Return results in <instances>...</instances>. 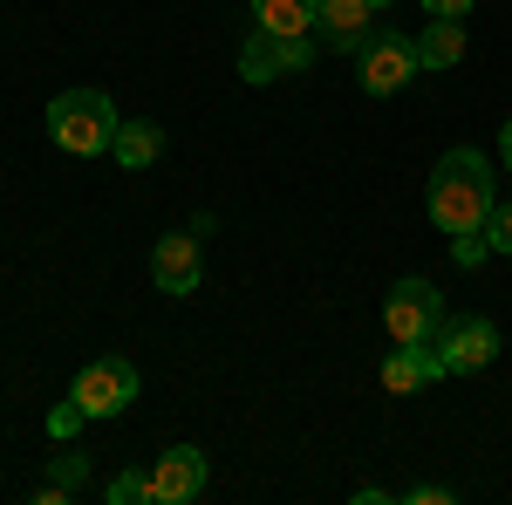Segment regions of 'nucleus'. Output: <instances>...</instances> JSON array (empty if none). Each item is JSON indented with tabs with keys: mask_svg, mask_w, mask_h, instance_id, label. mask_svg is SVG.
I'll list each match as a JSON object with an SVG mask.
<instances>
[{
	"mask_svg": "<svg viewBox=\"0 0 512 505\" xmlns=\"http://www.w3.org/2000/svg\"><path fill=\"white\" fill-rule=\"evenodd\" d=\"M499 157H506V164H512V123H506V130H499Z\"/></svg>",
	"mask_w": 512,
	"mask_h": 505,
	"instance_id": "nucleus-21",
	"label": "nucleus"
},
{
	"mask_svg": "<svg viewBox=\"0 0 512 505\" xmlns=\"http://www.w3.org/2000/svg\"><path fill=\"white\" fill-rule=\"evenodd\" d=\"M151 499V471H123V478H110V505H144Z\"/></svg>",
	"mask_w": 512,
	"mask_h": 505,
	"instance_id": "nucleus-17",
	"label": "nucleus"
},
{
	"mask_svg": "<svg viewBox=\"0 0 512 505\" xmlns=\"http://www.w3.org/2000/svg\"><path fill=\"white\" fill-rule=\"evenodd\" d=\"M110 157H117L123 171H144V164H158V157H164V123H151V117L123 123L117 144H110Z\"/></svg>",
	"mask_w": 512,
	"mask_h": 505,
	"instance_id": "nucleus-12",
	"label": "nucleus"
},
{
	"mask_svg": "<svg viewBox=\"0 0 512 505\" xmlns=\"http://www.w3.org/2000/svg\"><path fill=\"white\" fill-rule=\"evenodd\" d=\"M492 198H499V185H492V164L478 151H444L431 171V219L437 233L451 239H485V219H492Z\"/></svg>",
	"mask_w": 512,
	"mask_h": 505,
	"instance_id": "nucleus-1",
	"label": "nucleus"
},
{
	"mask_svg": "<svg viewBox=\"0 0 512 505\" xmlns=\"http://www.w3.org/2000/svg\"><path fill=\"white\" fill-rule=\"evenodd\" d=\"M198 492H205V451L171 444L158 465H151V505H192Z\"/></svg>",
	"mask_w": 512,
	"mask_h": 505,
	"instance_id": "nucleus-8",
	"label": "nucleus"
},
{
	"mask_svg": "<svg viewBox=\"0 0 512 505\" xmlns=\"http://www.w3.org/2000/svg\"><path fill=\"white\" fill-rule=\"evenodd\" d=\"M485 246L512 260V198H492V219H485Z\"/></svg>",
	"mask_w": 512,
	"mask_h": 505,
	"instance_id": "nucleus-16",
	"label": "nucleus"
},
{
	"mask_svg": "<svg viewBox=\"0 0 512 505\" xmlns=\"http://www.w3.org/2000/svg\"><path fill=\"white\" fill-rule=\"evenodd\" d=\"M417 69H424L417 62V41H403L396 28H376V35L362 41V55H355V76H362L369 96H396Z\"/></svg>",
	"mask_w": 512,
	"mask_h": 505,
	"instance_id": "nucleus-5",
	"label": "nucleus"
},
{
	"mask_svg": "<svg viewBox=\"0 0 512 505\" xmlns=\"http://www.w3.org/2000/svg\"><path fill=\"white\" fill-rule=\"evenodd\" d=\"M437 369L444 376H478V369H492V355H499V328L485 321V314H465V321H444L437 328Z\"/></svg>",
	"mask_w": 512,
	"mask_h": 505,
	"instance_id": "nucleus-6",
	"label": "nucleus"
},
{
	"mask_svg": "<svg viewBox=\"0 0 512 505\" xmlns=\"http://www.w3.org/2000/svg\"><path fill=\"white\" fill-rule=\"evenodd\" d=\"M417 62H424V69H458V62H465V21H424Z\"/></svg>",
	"mask_w": 512,
	"mask_h": 505,
	"instance_id": "nucleus-14",
	"label": "nucleus"
},
{
	"mask_svg": "<svg viewBox=\"0 0 512 505\" xmlns=\"http://www.w3.org/2000/svg\"><path fill=\"white\" fill-rule=\"evenodd\" d=\"M308 62H315V41H308V35H267V28H253V35L239 41V76H246V82L301 76Z\"/></svg>",
	"mask_w": 512,
	"mask_h": 505,
	"instance_id": "nucleus-7",
	"label": "nucleus"
},
{
	"mask_svg": "<svg viewBox=\"0 0 512 505\" xmlns=\"http://www.w3.org/2000/svg\"><path fill=\"white\" fill-rule=\"evenodd\" d=\"M444 321H451V314H444V294H437L431 280H396L390 301H383V328H390V342H437Z\"/></svg>",
	"mask_w": 512,
	"mask_h": 505,
	"instance_id": "nucleus-4",
	"label": "nucleus"
},
{
	"mask_svg": "<svg viewBox=\"0 0 512 505\" xmlns=\"http://www.w3.org/2000/svg\"><path fill=\"white\" fill-rule=\"evenodd\" d=\"M117 130H123V117L103 89H62L48 103V137H55V151H69V157H110Z\"/></svg>",
	"mask_w": 512,
	"mask_h": 505,
	"instance_id": "nucleus-2",
	"label": "nucleus"
},
{
	"mask_svg": "<svg viewBox=\"0 0 512 505\" xmlns=\"http://www.w3.org/2000/svg\"><path fill=\"white\" fill-rule=\"evenodd\" d=\"M451 253H458V267H478V260H485V253H492V246H485V239H458V246H451Z\"/></svg>",
	"mask_w": 512,
	"mask_h": 505,
	"instance_id": "nucleus-20",
	"label": "nucleus"
},
{
	"mask_svg": "<svg viewBox=\"0 0 512 505\" xmlns=\"http://www.w3.org/2000/svg\"><path fill=\"white\" fill-rule=\"evenodd\" d=\"M82 485H89V458H82V451H62V458L48 465V485H41L35 499L41 505H62L69 492H82Z\"/></svg>",
	"mask_w": 512,
	"mask_h": 505,
	"instance_id": "nucleus-15",
	"label": "nucleus"
},
{
	"mask_svg": "<svg viewBox=\"0 0 512 505\" xmlns=\"http://www.w3.org/2000/svg\"><path fill=\"white\" fill-rule=\"evenodd\" d=\"M403 499L410 505H451L458 492H451V485H417V492H403Z\"/></svg>",
	"mask_w": 512,
	"mask_h": 505,
	"instance_id": "nucleus-19",
	"label": "nucleus"
},
{
	"mask_svg": "<svg viewBox=\"0 0 512 505\" xmlns=\"http://www.w3.org/2000/svg\"><path fill=\"white\" fill-rule=\"evenodd\" d=\"M151 280H158V294H198V280H205V260H198V239L192 233H164L151 246Z\"/></svg>",
	"mask_w": 512,
	"mask_h": 505,
	"instance_id": "nucleus-9",
	"label": "nucleus"
},
{
	"mask_svg": "<svg viewBox=\"0 0 512 505\" xmlns=\"http://www.w3.org/2000/svg\"><path fill=\"white\" fill-rule=\"evenodd\" d=\"M444 383V369H437V349L431 342H396L390 362H383V389L390 396H417V389Z\"/></svg>",
	"mask_w": 512,
	"mask_h": 505,
	"instance_id": "nucleus-11",
	"label": "nucleus"
},
{
	"mask_svg": "<svg viewBox=\"0 0 512 505\" xmlns=\"http://www.w3.org/2000/svg\"><path fill=\"white\" fill-rule=\"evenodd\" d=\"M383 7H390V0H376V14H383Z\"/></svg>",
	"mask_w": 512,
	"mask_h": 505,
	"instance_id": "nucleus-22",
	"label": "nucleus"
},
{
	"mask_svg": "<svg viewBox=\"0 0 512 505\" xmlns=\"http://www.w3.org/2000/svg\"><path fill=\"white\" fill-rule=\"evenodd\" d=\"M321 0H253V28L267 35H315Z\"/></svg>",
	"mask_w": 512,
	"mask_h": 505,
	"instance_id": "nucleus-13",
	"label": "nucleus"
},
{
	"mask_svg": "<svg viewBox=\"0 0 512 505\" xmlns=\"http://www.w3.org/2000/svg\"><path fill=\"white\" fill-rule=\"evenodd\" d=\"M424 14H431V21H465L472 0H424Z\"/></svg>",
	"mask_w": 512,
	"mask_h": 505,
	"instance_id": "nucleus-18",
	"label": "nucleus"
},
{
	"mask_svg": "<svg viewBox=\"0 0 512 505\" xmlns=\"http://www.w3.org/2000/svg\"><path fill=\"white\" fill-rule=\"evenodd\" d=\"M315 35L335 48V55H362V41L376 35V0H321Z\"/></svg>",
	"mask_w": 512,
	"mask_h": 505,
	"instance_id": "nucleus-10",
	"label": "nucleus"
},
{
	"mask_svg": "<svg viewBox=\"0 0 512 505\" xmlns=\"http://www.w3.org/2000/svg\"><path fill=\"white\" fill-rule=\"evenodd\" d=\"M137 369L123 362V355H96L89 369H76V383H69V403H76L82 417H123L130 403H137Z\"/></svg>",
	"mask_w": 512,
	"mask_h": 505,
	"instance_id": "nucleus-3",
	"label": "nucleus"
}]
</instances>
